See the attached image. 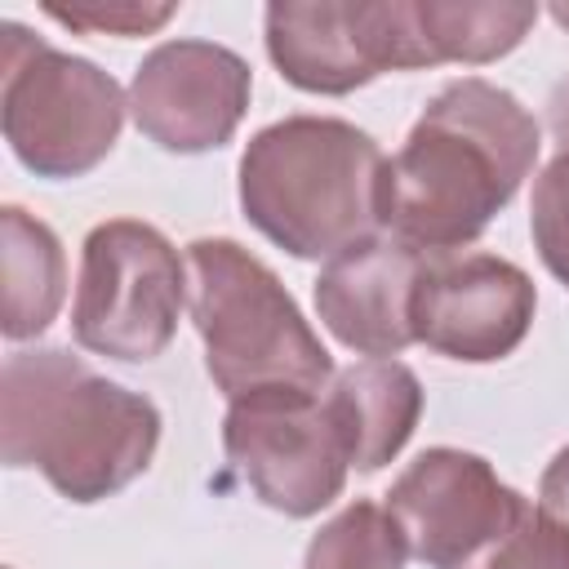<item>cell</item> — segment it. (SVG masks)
I'll use <instances>...</instances> for the list:
<instances>
[{
	"instance_id": "cell-1",
	"label": "cell",
	"mask_w": 569,
	"mask_h": 569,
	"mask_svg": "<svg viewBox=\"0 0 569 569\" xmlns=\"http://www.w3.org/2000/svg\"><path fill=\"white\" fill-rule=\"evenodd\" d=\"M542 129L533 111L485 76L449 80L382 169L378 222L436 258L467 249L533 173Z\"/></svg>"
},
{
	"instance_id": "cell-20",
	"label": "cell",
	"mask_w": 569,
	"mask_h": 569,
	"mask_svg": "<svg viewBox=\"0 0 569 569\" xmlns=\"http://www.w3.org/2000/svg\"><path fill=\"white\" fill-rule=\"evenodd\" d=\"M538 507L551 511L560 525H569V445L547 462V471L538 480Z\"/></svg>"
},
{
	"instance_id": "cell-14",
	"label": "cell",
	"mask_w": 569,
	"mask_h": 569,
	"mask_svg": "<svg viewBox=\"0 0 569 569\" xmlns=\"http://www.w3.org/2000/svg\"><path fill=\"white\" fill-rule=\"evenodd\" d=\"M0 276H4V307L0 333L9 342L40 338L67 298V253L49 222L27 213L22 204L0 209Z\"/></svg>"
},
{
	"instance_id": "cell-19",
	"label": "cell",
	"mask_w": 569,
	"mask_h": 569,
	"mask_svg": "<svg viewBox=\"0 0 569 569\" xmlns=\"http://www.w3.org/2000/svg\"><path fill=\"white\" fill-rule=\"evenodd\" d=\"M44 18L71 27V31H84V36H156L173 13L178 4H151V0H71V4H58V0H44L40 4Z\"/></svg>"
},
{
	"instance_id": "cell-8",
	"label": "cell",
	"mask_w": 569,
	"mask_h": 569,
	"mask_svg": "<svg viewBox=\"0 0 569 569\" xmlns=\"http://www.w3.org/2000/svg\"><path fill=\"white\" fill-rule=\"evenodd\" d=\"M222 449L253 498L289 520L320 516L347 485V449L320 391H253L227 405Z\"/></svg>"
},
{
	"instance_id": "cell-2",
	"label": "cell",
	"mask_w": 569,
	"mask_h": 569,
	"mask_svg": "<svg viewBox=\"0 0 569 569\" xmlns=\"http://www.w3.org/2000/svg\"><path fill=\"white\" fill-rule=\"evenodd\" d=\"M160 409L98 373L67 347L4 356L0 458L31 467L67 502H102L129 489L160 449Z\"/></svg>"
},
{
	"instance_id": "cell-15",
	"label": "cell",
	"mask_w": 569,
	"mask_h": 569,
	"mask_svg": "<svg viewBox=\"0 0 569 569\" xmlns=\"http://www.w3.org/2000/svg\"><path fill=\"white\" fill-rule=\"evenodd\" d=\"M413 13L431 67L498 62L538 22V4H507V0H413Z\"/></svg>"
},
{
	"instance_id": "cell-6",
	"label": "cell",
	"mask_w": 569,
	"mask_h": 569,
	"mask_svg": "<svg viewBox=\"0 0 569 569\" xmlns=\"http://www.w3.org/2000/svg\"><path fill=\"white\" fill-rule=\"evenodd\" d=\"M187 302V262L169 236L138 218H107L80 244L71 338L107 360L147 365L173 333Z\"/></svg>"
},
{
	"instance_id": "cell-18",
	"label": "cell",
	"mask_w": 569,
	"mask_h": 569,
	"mask_svg": "<svg viewBox=\"0 0 569 569\" xmlns=\"http://www.w3.org/2000/svg\"><path fill=\"white\" fill-rule=\"evenodd\" d=\"M471 569H569V525L529 502L525 516Z\"/></svg>"
},
{
	"instance_id": "cell-12",
	"label": "cell",
	"mask_w": 569,
	"mask_h": 569,
	"mask_svg": "<svg viewBox=\"0 0 569 569\" xmlns=\"http://www.w3.org/2000/svg\"><path fill=\"white\" fill-rule=\"evenodd\" d=\"M422 267L427 253L387 231L342 249L320 267L311 289L320 325L356 356L396 360L413 342V293Z\"/></svg>"
},
{
	"instance_id": "cell-5",
	"label": "cell",
	"mask_w": 569,
	"mask_h": 569,
	"mask_svg": "<svg viewBox=\"0 0 569 569\" xmlns=\"http://www.w3.org/2000/svg\"><path fill=\"white\" fill-rule=\"evenodd\" d=\"M124 111L111 71L22 22L0 27V129L22 169L49 182L84 178L120 142Z\"/></svg>"
},
{
	"instance_id": "cell-9",
	"label": "cell",
	"mask_w": 569,
	"mask_h": 569,
	"mask_svg": "<svg viewBox=\"0 0 569 569\" xmlns=\"http://www.w3.org/2000/svg\"><path fill=\"white\" fill-rule=\"evenodd\" d=\"M525 507L529 498L498 480L489 458L453 445L422 449L387 489V511L427 569H471Z\"/></svg>"
},
{
	"instance_id": "cell-10",
	"label": "cell",
	"mask_w": 569,
	"mask_h": 569,
	"mask_svg": "<svg viewBox=\"0 0 569 569\" xmlns=\"http://www.w3.org/2000/svg\"><path fill=\"white\" fill-rule=\"evenodd\" d=\"M253 93L249 62L213 40H164L129 80V116L169 156H204L236 138Z\"/></svg>"
},
{
	"instance_id": "cell-13",
	"label": "cell",
	"mask_w": 569,
	"mask_h": 569,
	"mask_svg": "<svg viewBox=\"0 0 569 569\" xmlns=\"http://www.w3.org/2000/svg\"><path fill=\"white\" fill-rule=\"evenodd\" d=\"M329 418L356 471H382L422 418V382L405 360H356L325 391Z\"/></svg>"
},
{
	"instance_id": "cell-21",
	"label": "cell",
	"mask_w": 569,
	"mask_h": 569,
	"mask_svg": "<svg viewBox=\"0 0 569 569\" xmlns=\"http://www.w3.org/2000/svg\"><path fill=\"white\" fill-rule=\"evenodd\" d=\"M547 13H551V18H556V22L565 27V31H569V4H565V0H556V4L547 9Z\"/></svg>"
},
{
	"instance_id": "cell-17",
	"label": "cell",
	"mask_w": 569,
	"mask_h": 569,
	"mask_svg": "<svg viewBox=\"0 0 569 569\" xmlns=\"http://www.w3.org/2000/svg\"><path fill=\"white\" fill-rule=\"evenodd\" d=\"M529 236L542 267L569 289V124L556 129V156L533 178Z\"/></svg>"
},
{
	"instance_id": "cell-16",
	"label": "cell",
	"mask_w": 569,
	"mask_h": 569,
	"mask_svg": "<svg viewBox=\"0 0 569 569\" xmlns=\"http://www.w3.org/2000/svg\"><path fill=\"white\" fill-rule=\"evenodd\" d=\"M405 533L373 498L347 502L311 533L302 551V569H405Z\"/></svg>"
},
{
	"instance_id": "cell-3",
	"label": "cell",
	"mask_w": 569,
	"mask_h": 569,
	"mask_svg": "<svg viewBox=\"0 0 569 569\" xmlns=\"http://www.w3.org/2000/svg\"><path fill=\"white\" fill-rule=\"evenodd\" d=\"M382 147L338 116H284L258 129L236 169L240 213L293 258H338L382 231Z\"/></svg>"
},
{
	"instance_id": "cell-11",
	"label": "cell",
	"mask_w": 569,
	"mask_h": 569,
	"mask_svg": "<svg viewBox=\"0 0 569 569\" xmlns=\"http://www.w3.org/2000/svg\"><path fill=\"white\" fill-rule=\"evenodd\" d=\"M538 289L498 253H436L413 293V342L462 365L507 360L533 325Z\"/></svg>"
},
{
	"instance_id": "cell-7",
	"label": "cell",
	"mask_w": 569,
	"mask_h": 569,
	"mask_svg": "<svg viewBox=\"0 0 569 569\" xmlns=\"http://www.w3.org/2000/svg\"><path fill=\"white\" fill-rule=\"evenodd\" d=\"M262 44L280 80L302 93L342 98L382 71H422L427 49L413 0H276Z\"/></svg>"
},
{
	"instance_id": "cell-4",
	"label": "cell",
	"mask_w": 569,
	"mask_h": 569,
	"mask_svg": "<svg viewBox=\"0 0 569 569\" xmlns=\"http://www.w3.org/2000/svg\"><path fill=\"white\" fill-rule=\"evenodd\" d=\"M187 307L204 342V373L231 400L289 387L329 391L333 360L280 276L240 240L187 244Z\"/></svg>"
}]
</instances>
